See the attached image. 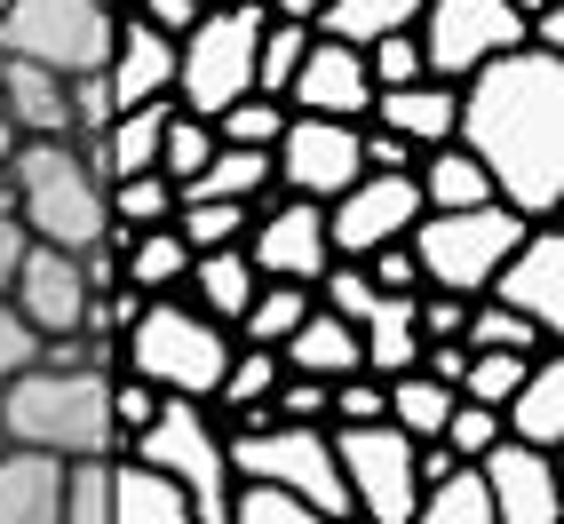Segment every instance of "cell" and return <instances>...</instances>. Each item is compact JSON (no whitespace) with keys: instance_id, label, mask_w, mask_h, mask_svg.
<instances>
[{"instance_id":"20","label":"cell","mask_w":564,"mask_h":524,"mask_svg":"<svg viewBox=\"0 0 564 524\" xmlns=\"http://www.w3.org/2000/svg\"><path fill=\"white\" fill-rule=\"evenodd\" d=\"M366 120L398 128L413 152H430V143H454L462 80H437V72H422V80H405V88H373V111H366Z\"/></svg>"},{"instance_id":"37","label":"cell","mask_w":564,"mask_h":524,"mask_svg":"<svg viewBox=\"0 0 564 524\" xmlns=\"http://www.w3.org/2000/svg\"><path fill=\"white\" fill-rule=\"evenodd\" d=\"M223 524H318L303 493H286L271 477H231V501H223Z\"/></svg>"},{"instance_id":"4","label":"cell","mask_w":564,"mask_h":524,"mask_svg":"<svg viewBox=\"0 0 564 524\" xmlns=\"http://www.w3.org/2000/svg\"><path fill=\"white\" fill-rule=\"evenodd\" d=\"M231 342L239 334L223 318H207L199 303H183V294H143L135 326L120 334V365L143 373V382L167 390V397H215L223 365H231Z\"/></svg>"},{"instance_id":"23","label":"cell","mask_w":564,"mask_h":524,"mask_svg":"<svg viewBox=\"0 0 564 524\" xmlns=\"http://www.w3.org/2000/svg\"><path fill=\"white\" fill-rule=\"evenodd\" d=\"M0 103H9V128L17 135H72L64 72L32 64V56H0Z\"/></svg>"},{"instance_id":"43","label":"cell","mask_w":564,"mask_h":524,"mask_svg":"<svg viewBox=\"0 0 564 524\" xmlns=\"http://www.w3.org/2000/svg\"><path fill=\"white\" fill-rule=\"evenodd\" d=\"M207 152H215V128L199 120V111L167 103V128H160V175H167V183H192V175L207 167Z\"/></svg>"},{"instance_id":"47","label":"cell","mask_w":564,"mask_h":524,"mask_svg":"<svg viewBox=\"0 0 564 524\" xmlns=\"http://www.w3.org/2000/svg\"><path fill=\"white\" fill-rule=\"evenodd\" d=\"M445 445H454L462 461H477L485 445L501 437V405H477V397H454V414H445V429H437Z\"/></svg>"},{"instance_id":"57","label":"cell","mask_w":564,"mask_h":524,"mask_svg":"<svg viewBox=\"0 0 564 524\" xmlns=\"http://www.w3.org/2000/svg\"><path fill=\"white\" fill-rule=\"evenodd\" d=\"M17 152V128H9V103H0V160Z\"/></svg>"},{"instance_id":"60","label":"cell","mask_w":564,"mask_h":524,"mask_svg":"<svg viewBox=\"0 0 564 524\" xmlns=\"http://www.w3.org/2000/svg\"><path fill=\"white\" fill-rule=\"evenodd\" d=\"M0 9H9V0H0Z\"/></svg>"},{"instance_id":"33","label":"cell","mask_w":564,"mask_h":524,"mask_svg":"<svg viewBox=\"0 0 564 524\" xmlns=\"http://www.w3.org/2000/svg\"><path fill=\"white\" fill-rule=\"evenodd\" d=\"M413 516L422 524H494V493H485L477 461H454L445 477H430L422 493H413Z\"/></svg>"},{"instance_id":"32","label":"cell","mask_w":564,"mask_h":524,"mask_svg":"<svg viewBox=\"0 0 564 524\" xmlns=\"http://www.w3.org/2000/svg\"><path fill=\"white\" fill-rule=\"evenodd\" d=\"M413 17H422V0H318L311 24L326 41L366 48V41H382V32H413Z\"/></svg>"},{"instance_id":"2","label":"cell","mask_w":564,"mask_h":524,"mask_svg":"<svg viewBox=\"0 0 564 524\" xmlns=\"http://www.w3.org/2000/svg\"><path fill=\"white\" fill-rule=\"evenodd\" d=\"M111 373L96 365H24L0 382V437L9 445H41V454H120L111 429Z\"/></svg>"},{"instance_id":"15","label":"cell","mask_w":564,"mask_h":524,"mask_svg":"<svg viewBox=\"0 0 564 524\" xmlns=\"http://www.w3.org/2000/svg\"><path fill=\"white\" fill-rule=\"evenodd\" d=\"M247 262L262 279H294V286H311L334 247H326V207L318 199H294V192H271V199H254V222H247Z\"/></svg>"},{"instance_id":"17","label":"cell","mask_w":564,"mask_h":524,"mask_svg":"<svg viewBox=\"0 0 564 524\" xmlns=\"http://www.w3.org/2000/svg\"><path fill=\"white\" fill-rule=\"evenodd\" d=\"M286 103L294 111H326V120H366L373 111L366 56L350 41H326V32L311 24V48H303V64H294V80H286Z\"/></svg>"},{"instance_id":"10","label":"cell","mask_w":564,"mask_h":524,"mask_svg":"<svg viewBox=\"0 0 564 524\" xmlns=\"http://www.w3.org/2000/svg\"><path fill=\"white\" fill-rule=\"evenodd\" d=\"M334 437V469L350 484V516L373 524H413V437L398 422H326Z\"/></svg>"},{"instance_id":"13","label":"cell","mask_w":564,"mask_h":524,"mask_svg":"<svg viewBox=\"0 0 564 524\" xmlns=\"http://www.w3.org/2000/svg\"><path fill=\"white\" fill-rule=\"evenodd\" d=\"M413 215H422V183L413 167H366L358 183L326 199V247L334 254H373L413 231Z\"/></svg>"},{"instance_id":"1","label":"cell","mask_w":564,"mask_h":524,"mask_svg":"<svg viewBox=\"0 0 564 524\" xmlns=\"http://www.w3.org/2000/svg\"><path fill=\"white\" fill-rule=\"evenodd\" d=\"M454 143L477 152L494 175V199L541 222L564 207V56L517 41L509 56H485L462 80Z\"/></svg>"},{"instance_id":"29","label":"cell","mask_w":564,"mask_h":524,"mask_svg":"<svg viewBox=\"0 0 564 524\" xmlns=\"http://www.w3.org/2000/svg\"><path fill=\"white\" fill-rule=\"evenodd\" d=\"M413 358H422V326H413V294H382L373 303V318L358 326V365L366 373H405Z\"/></svg>"},{"instance_id":"5","label":"cell","mask_w":564,"mask_h":524,"mask_svg":"<svg viewBox=\"0 0 564 524\" xmlns=\"http://www.w3.org/2000/svg\"><path fill=\"white\" fill-rule=\"evenodd\" d=\"M120 454H143L152 469H167L183 484V501H192V524H223V501H231V437H223L207 397H160V414Z\"/></svg>"},{"instance_id":"38","label":"cell","mask_w":564,"mask_h":524,"mask_svg":"<svg viewBox=\"0 0 564 524\" xmlns=\"http://www.w3.org/2000/svg\"><path fill=\"white\" fill-rule=\"evenodd\" d=\"M104 207H111V222H128V231H143V222H167V215H175V183H167L160 167L111 175V183H104Z\"/></svg>"},{"instance_id":"9","label":"cell","mask_w":564,"mask_h":524,"mask_svg":"<svg viewBox=\"0 0 564 524\" xmlns=\"http://www.w3.org/2000/svg\"><path fill=\"white\" fill-rule=\"evenodd\" d=\"M120 0H9L0 9V56H32L48 72H96L111 56Z\"/></svg>"},{"instance_id":"3","label":"cell","mask_w":564,"mask_h":524,"mask_svg":"<svg viewBox=\"0 0 564 524\" xmlns=\"http://www.w3.org/2000/svg\"><path fill=\"white\" fill-rule=\"evenodd\" d=\"M0 167L17 183V222L41 247H96L104 239L111 207H104V183L88 175L72 135H17V152Z\"/></svg>"},{"instance_id":"19","label":"cell","mask_w":564,"mask_h":524,"mask_svg":"<svg viewBox=\"0 0 564 524\" xmlns=\"http://www.w3.org/2000/svg\"><path fill=\"white\" fill-rule=\"evenodd\" d=\"M104 80L120 103H152V96H175V41L160 24H143L135 9L111 24V56H104Z\"/></svg>"},{"instance_id":"11","label":"cell","mask_w":564,"mask_h":524,"mask_svg":"<svg viewBox=\"0 0 564 524\" xmlns=\"http://www.w3.org/2000/svg\"><path fill=\"white\" fill-rule=\"evenodd\" d=\"M413 41H422V72L469 80L485 56H509L524 41V17L509 9V0H422Z\"/></svg>"},{"instance_id":"41","label":"cell","mask_w":564,"mask_h":524,"mask_svg":"<svg viewBox=\"0 0 564 524\" xmlns=\"http://www.w3.org/2000/svg\"><path fill=\"white\" fill-rule=\"evenodd\" d=\"M215 143H262V152H271L279 143V128H286V96H262V88H247V96H231L215 111Z\"/></svg>"},{"instance_id":"16","label":"cell","mask_w":564,"mask_h":524,"mask_svg":"<svg viewBox=\"0 0 564 524\" xmlns=\"http://www.w3.org/2000/svg\"><path fill=\"white\" fill-rule=\"evenodd\" d=\"M477 477L494 493V524H556V454L524 437H494L477 454Z\"/></svg>"},{"instance_id":"45","label":"cell","mask_w":564,"mask_h":524,"mask_svg":"<svg viewBox=\"0 0 564 524\" xmlns=\"http://www.w3.org/2000/svg\"><path fill=\"white\" fill-rule=\"evenodd\" d=\"M104 397H111V429H120V445H128V437H135L143 422L160 414V397H167V390H152V382H143V373H128V365H111Z\"/></svg>"},{"instance_id":"52","label":"cell","mask_w":564,"mask_h":524,"mask_svg":"<svg viewBox=\"0 0 564 524\" xmlns=\"http://www.w3.org/2000/svg\"><path fill=\"white\" fill-rule=\"evenodd\" d=\"M32 350H41V334H32V326H24V310L9 303V294H0V382L32 365Z\"/></svg>"},{"instance_id":"59","label":"cell","mask_w":564,"mask_h":524,"mask_svg":"<svg viewBox=\"0 0 564 524\" xmlns=\"http://www.w3.org/2000/svg\"><path fill=\"white\" fill-rule=\"evenodd\" d=\"M199 9H223V0H199Z\"/></svg>"},{"instance_id":"12","label":"cell","mask_w":564,"mask_h":524,"mask_svg":"<svg viewBox=\"0 0 564 524\" xmlns=\"http://www.w3.org/2000/svg\"><path fill=\"white\" fill-rule=\"evenodd\" d=\"M271 175H279V192L326 207L343 183L366 175V160H358V120H326V111H294V103H286V128H279V143H271Z\"/></svg>"},{"instance_id":"31","label":"cell","mask_w":564,"mask_h":524,"mask_svg":"<svg viewBox=\"0 0 564 524\" xmlns=\"http://www.w3.org/2000/svg\"><path fill=\"white\" fill-rule=\"evenodd\" d=\"M454 382H437V373H422V365H405V373H390L382 382V422H398L405 437H437L445 429V414H454Z\"/></svg>"},{"instance_id":"36","label":"cell","mask_w":564,"mask_h":524,"mask_svg":"<svg viewBox=\"0 0 564 524\" xmlns=\"http://www.w3.org/2000/svg\"><path fill=\"white\" fill-rule=\"evenodd\" d=\"M311 48V17H262V41H254V88L262 96H286L294 64Z\"/></svg>"},{"instance_id":"44","label":"cell","mask_w":564,"mask_h":524,"mask_svg":"<svg viewBox=\"0 0 564 524\" xmlns=\"http://www.w3.org/2000/svg\"><path fill=\"white\" fill-rule=\"evenodd\" d=\"M524 365H533V350H469V365H462V397H477V405H501L517 382H524Z\"/></svg>"},{"instance_id":"58","label":"cell","mask_w":564,"mask_h":524,"mask_svg":"<svg viewBox=\"0 0 564 524\" xmlns=\"http://www.w3.org/2000/svg\"><path fill=\"white\" fill-rule=\"evenodd\" d=\"M509 9H517V17H533V9H549V0H509Z\"/></svg>"},{"instance_id":"39","label":"cell","mask_w":564,"mask_h":524,"mask_svg":"<svg viewBox=\"0 0 564 524\" xmlns=\"http://www.w3.org/2000/svg\"><path fill=\"white\" fill-rule=\"evenodd\" d=\"M247 222H254V207L247 199H175V231H183V247H239L247 239Z\"/></svg>"},{"instance_id":"7","label":"cell","mask_w":564,"mask_h":524,"mask_svg":"<svg viewBox=\"0 0 564 524\" xmlns=\"http://www.w3.org/2000/svg\"><path fill=\"white\" fill-rule=\"evenodd\" d=\"M262 0H223V9H199V24L175 41V103L215 120L231 96L254 88V41H262Z\"/></svg>"},{"instance_id":"56","label":"cell","mask_w":564,"mask_h":524,"mask_svg":"<svg viewBox=\"0 0 564 524\" xmlns=\"http://www.w3.org/2000/svg\"><path fill=\"white\" fill-rule=\"evenodd\" d=\"M271 17H318V0H262Z\"/></svg>"},{"instance_id":"24","label":"cell","mask_w":564,"mask_h":524,"mask_svg":"<svg viewBox=\"0 0 564 524\" xmlns=\"http://www.w3.org/2000/svg\"><path fill=\"white\" fill-rule=\"evenodd\" d=\"M64 461L41 445H0V524H56Z\"/></svg>"},{"instance_id":"14","label":"cell","mask_w":564,"mask_h":524,"mask_svg":"<svg viewBox=\"0 0 564 524\" xmlns=\"http://www.w3.org/2000/svg\"><path fill=\"white\" fill-rule=\"evenodd\" d=\"M485 294L509 303L517 318H533L541 342H556V334H564V231H556V215L524 222L517 247L501 254V271L485 279Z\"/></svg>"},{"instance_id":"28","label":"cell","mask_w":564,"mask_h":524,"mask_svg":"<svg viewBox=\"0 0 564 524\" xmlns=\"http://www.w3.org/2000/svg\"><path fill=\"white\" fill-rule=\"evenodd\" d=\"M279 192V175H271V152L262 143H215L207 167L192 183H175V199H271Z\"/></svg>"},{"instance_id":"50","label":"cell","mask_w":564,"mask_h":524,"mask_svg":"<svg viewBox=\"0 0 564 524\" xmlns=\"http://www.w3.org/2000/svg\"><path fill=\"white\" fill-rule=\"evenodd\" d=\"M271 414L279 422H326V382H318V373H279Z\"/></svg>"},{"instance_id":"49","label":"cell","mask_w":564,"mask_h":524,"mask_svg":"<svg viewBox=\"0 0 564 524\" xmlns=\"http://www.w3.org/2000/svg\"><path fill=\"white\" fill-rule=\"evenodd\" d=\"M462 318H469V294L413 286V326H422V342H462Z\"/></svg>"},{"instance_id":"35","label":"cell","mask_w":564,"mask_h":524,"mask_svg":"<svg viewBox=\"0 0 564 524\" xmlns=\"http://www.w3.org/2000/svg\"><path fill=\"white\" fill-rule=\"evenodd\" d=\"M56 524H111V454H64Z\"/></svg>"},{"instance_id":"40","label":"cell","mask_w":564,"mask_h":524,"mask_svg":"<svg viewBox=\"0 0 564 524\" xmlns=\"http://www.w3.org/2000/svg\"><path fill=\"white\" fill-rule=\"evenodd\" d=\"M279 350H262V342H231V365H223V382H215V414H223V405H262V397H271L279 390Z\"/></svg>"},{"instance_id":"46","label":"cell","mask_w":564,"mask_h":524,"mask_svg":"<svg viewBox=\"0 0 564 524\" xmlns=\"http://www.w3.org/2000/svg\"><path fill=\"white\" fill-rule=\"evenodd\" d=\"M366 80L373 88H405V80H422V41L413 32H382V41H366Z\"/></svg>"},{"instance_id":"21","label":"cell","mask_w":564,"mask_h":524,"mask_svg":"<svg viewBox=\"0 0 564 524\" xmlns=\"http://www.w3.org/2000/svg\"><path fill=\"white\" fill-rule=\"evenodd\" d=\"M501 437H524L541 454L564 445V358H556V342H541L533 365H524V382L501 397Z\"/></svg>"},{"instance_id":"27","label":"cell","mask_w":564,"mask_h":524,"mask_svg":"<svg viewBox=\"0 0 564 524\" xmlns=\"http://www.w3.org/2000/svg\"><path fill=\"white\" fill-rule=\"evenodd\" d=\"M279 365H286V373H318V382H334V373H358V326L334 318L326 303H311L303 326L279 342Z\"/></svg>"},{"instance_id":"55","label":"cell","mask_w":564,"mask_h":524,"mask_svg":"<svg viewBox=\"0 0 564 524\" xmlns=\"http://www.w3.org/2000/svg\"><path fill=\"white\" fill-rule=\"evenodd\" d=\"M24 247H32V231L17 215H0V294H9V279H17V262H24Z\"/></svg>"},{"instance_id":"25","label":"cell","mask_w":564,"mask_h":524,"mask_svg":"<svg viewBox=\"0 0 564 524\" xmlns=\"http://www.w3.org/2000/svg\"><path fill=\"white\" fill-rule=\"evenodd\" d=\"M111 524H192V501L143 454H111Z\"/></svg>"},{"instance_id":"22","label":"cell","mask_w":564,"mask_h":524,"mask_svg":"<svg viewBox=\"0 0 564 524\" xmlns=\"http://www.w3.org/2000/svg\"><path fill=\"white\" fill-rule=\"evenodd\" d=\"M104 239L120 247V279H128L135 294H183L192 247H183L175 215H167V222H143V231H128V222H104Z\"/></svg>"},{"instance_id":"26","label":"cell","mask_w":564,"mask_h":524,"mask_svg":"<svg viewBox=\"0 0 564 524\" xmlns=\"http://www.w3.org/2000/svg\"><path fill=\"white\" fill-rule=\"evenodd\" d=\"M254 262H247V247H199L192 254V271H183V303H199L207 318H223V326H239V310L254 303Z\"/></svg>"},{"instance_id":"34","label":"cell","mask_w":564,"mask_h":524,"mask_svg":"<svg viewBox=\"0 0 564 524\" xmlns=\"http://www.w3.org/2000/svg\"><path fill=\"white\" fill-rule=\"evenodd\" d=\"M311 303H318V294H311V286H294V279H254V303L239 310V326H231V334H239V342L279 350L286 334L303 326V310H311Z\"/></svg>"},{"instance_id":"48","label":"cell","mask_w":564,"mask_h":524,"mask_svg":"<svg viewBox=\"0 0 564 524\" xmlns=\"http://www.w3.org/2000/svg\"><path fill=\"white\" fill-rule=\"evenodd\" d=\"M64 96H72V135H96V128H111V111H120V96H111V80H104V64H96V72H72Z\"/></svg>"},{"instance_id":"54","label":"cell","mask_w":564,"mask_h":524,"mask_svg":"<svg viewBox=\"0 0 564 524\" xmlns=\"http://www.w3.org/2000/svg\"><path fill=\"white\" fill-rule=\"evenodd\" d=\"M135 17H143V24H160L167 41H183V32L199 24V0H135Z\"/></svg>"},{"instance_id":"18","label":"cell","mask_w":564,"mask_h":524,"mask_svg":"<svg viewBox=\"0 0 564 524\" xmlns=\"http://www.w3.org/2000/svg\"><path fill=\"white\" fill-rule=\"evenodd\" d=\"M9 303L24 310L32 334H72L88 310V286H80V262H72V247H41L32 239L24 262H17V279H9Z\"/></svg>"},{"instance_id":"51","label":"cell","mask_w":564,"mask_h":524,"mask_svg":"<svg viewBox=\"0 0 564 524\" xmlns=\"http://www.w3.org/2000/svg\"><path fill=\"white\" fill-rule=\"evenodd\" d=\"M358 262H366V279L382 286V294H413V286H422V271H413V247H405V239L373 247V254H358Z\"/></svg>"},{"instance_id":"8","label":"cell","mask_w":564,"mask_h":524,"mask_svg":"<svg viewBox=\"0 0 564 524\" xmlns=\"http://www.w3.org/2000/svg\"><path fill=\"white\" fill-rule=\"evenodd\" d=\"M231 477H271L286 493H303L311 516H350V484L334 469V437L326 422H262L247 437H231Z\"/></svg>"},{"instance_id":"42","label":"cell","mask_w":564,"mask_h":524,"mask_svg":"<svg viewBox=\"0 0 564 524\" xmlns=\"http://www.w3.org/2000/svg\"><path fill=\"white\" fill-rule=\"evenodd\" d=\"M462 350H541L533 318H517L494 294H469V318H462Z\"/></svg>"},{"instance_id":"30","label":"cell","mask_w":564,"mask_h":524,"mask_svg":"<svg viewBox=\"0 0 564 524\" xmlns=\"http://www.w3.org/2000/svg\"><path fill=\"white\" fill-rule=\"evenodd\" d=\"M413 183H422V207H477V199H494V175H485L477 152H462V143L413 152Z\"/></svg>"},{"instance_id":"6","label":"cell","mask_w":564,"mask_h":524,"mask_svg":"<svg viewBox=\"0 0 564 524\" xmlns=\"http://www.w3.org/2000/svg\"><path fill=\"white\" fill-rule=\"evenodd\" d=\"M524 215L501 207V199H477V207H422L413 215V271L422 286H445V294H485V279L501 271V254L517 247Z\"/></svg>"},{"instance_id":"53","label":"cell","mask_w":564,"mask_h":524,"mask_svg":"<svg viewBox=\"0 0 564 524\" xmlns=\"http://www.w3.org/2000/svg\"><path fill=\"white\" fill-rule=\"evenodd\" d=\"M358 160L366 167H413V143L398 128H382V120H358Z\"/></svg>"}]
</instances>
